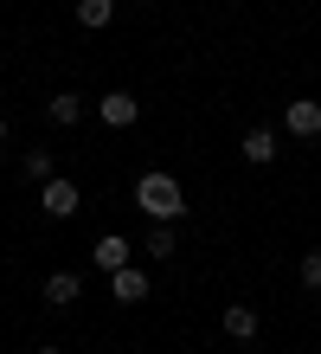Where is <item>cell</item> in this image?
<instances>
[{
  "mask_svg": "<svg viewBox=\"0 0 321 354\" xmlns=\"http://www.w3.org/2000/svg\"><path fill=\"white\" fill-rule=\"evenodd\" d=\"M135 206L155 225H174V219H186V194H180V180L167 174V168H148L142 180H135Z\"/></svg>",
  "mask_w": 321,
  "mask_h": 354,
  "instance_id": "6da1fadb",
  "label": "cell"
},
{
  "mask_svg": "<svg viewBox=\"0 0 321 354\" xmlns=\"http://www.w3.org/2000/svg\"><path fill=\"white\" fill-rule=\"evenodd\" d=\"M39 213H46V219H71L77 213V180H64V174L39 180Z\"/></svg>",
  "mask_w": 321,
  "mask_h": 354,
  "instance_id": "7a4b0ae2",
  "label": "cell"
},
{
  "mask_svg": "<svg viewBox=\"0 0 321 354\" xmlns=\"http://www.w3.org/2000/svg\"><path fill=\"white\" fill-rule=\"evenodd\" d=\"M283 136H295V142H315V136H321V103H315V97L283 103Z\"/></svg>",
  "mask_w": 321,
  "mask_h": 354,
  "instance_id": "3957f363",
  "label": "cell"
},
{
  "mask_svg": "<svg viewBox=\"0 0 321 354\" xmlns=\"http://www.w3.org/2000/svg\"><path fill=\"white\" fill-rule=\"evenodd\" d=\"M219 328H225V335H231V342H238V348H251L257 335H264V316H257V309H251V303H231V309H225V316H219Z\"/></svg>",
  "mask_w": 321,
  "mask_h": 354,
  "instance_id": "277c9868",
  "label": "cell"
},
{
  "mask_svg": "<svg viewBox=\"0 0 321 354\" xmlns=\"http://www.w3.org/2000/svg\"><path fill=\"white\" fill-rule=\"evenodd\" d=\"M97 116L110 122V129H135V116H142V103L128 97V91H103V97H97Z\"/></svg>",
  "mask_w": 321,
  "mask_h": 354,
  "instance_id": "5b68a950",
  "label": "cell"
},
{
  "mask_svg": "<svg viewBox=\"0 0 321 354\" xmlns=\"http://www.w3.org/2000/svg\"><path fill=\"white\" fill-rule=\"evenodd\" d=\"M238 155L251 161V168H270V161H276V129H270V122H257V129H244Z\"/></svg>",
  "mask_w": 321,
  "mask_h": 354,
  "instance_id": "8992f818",
  "label": "cell"
},
{
  "mask_svg": "<svg viewBox=\"0 0 321 354\" xmlns=\"http://www.w3.org/2000/svg\"><path fill=\"white\" fill-rule=\"evenodd\" d=\"M148 290H155V283H148V270H135V264H122L116 270V277H110V297L128 309V303H148Z\"/></svg>",
  "mask_w": 321,
  "mask_h": 354,
  "instance_id": "52a82bcc",
  "label": "cell"
},
{
  "mask_svg": "<svg viewBox=\"0 0 321 354\" xmlns=\"http://www.w3.org/2000/svg\"><path fill=\"white\" fill-rule=\"evenodd\" d=\"M90 264L103 270V277H116V270L128 264V239H122V232H103V239H97V252H90Z\"/></svg>",
  "mask_w": 321,
  "mask_h": 354,
  "instance_id": "ba28073f",
  "label": "cell"
},
{
  "mask_svg": "<svg viewBox=\"0 0 321 354\" xmlns=\"http://www.w3.org/2000/svg\"><path fill=\"white\" fill-rule=\"evenodd\" d=\"M77 297H84L77 270H52V277H46V303H52V309H71Z\"/></svg>",
  "mask_w": 321,
  "mask_h": 354,
  "instance_id": "9c48e42d",
  "label": "cell"
},
{
  "mask_svg": "<svg viewBox=\"0 0 321 354\" xmlns=\"http://www.w3.org/2000/svg\"><path fill=\"white\" fill-rule=\"evenodd\" d=\"M46 116L58 122V129H77V116H84V97H77V91H58V97H46Z\"/></svg>",
  "mask_w": 321,
  "mask_h": 354,
  "instance_id": "30bf717a",
  "label": "cell"
},
{
  "mask_svg": "<svg viewBox=\"0 0 321 354\" xmlns=\"http://www.w3.org/2000/svg\"><path fill=\"white\" fill-rule=\"evenodd\" d=\"M116 19V0H77V26L84 32H103Z\"/></svg>",
  "mask_w": 321,
  "mask_h": 354,
  "instance_id": "8fae6325",
  "label": "cell"
},
{
  "mask_svg": "<svg viewBox=\"0 0 321 354\" xmlns=\"http://www.w3.org/2000/svg\"><path fill=\"white\" fill-rule=\"evenodd\" d=\"M142 252H148V258H174V252H180V239H174V225H148V239H142Z\"/></svg>",
  "mask_w": 321,
  "mask_h": 354,
  "instance_id": "7c38bea8",
  "label": "cell"
},
{
  "mask_svg": "<svg viewBox=\"0 0 321 354\" xmlns=\"http://www.w3.org/2000/svg\"><path fill=\"white\" fill-rule=\"evenodd\" d=\"M52 149H26V180H52Z\"/></svg>",
  "mask_w": 321,
  "mask_h": 354,
  "instance_id": "4fadbf2b",
  "label": "cell"
},
{
  "mask_svg": "<svg viewBox=\"0 0 321 354\" xmlns=\"http://www.w3.org/2000/svg\"><path fill=\"white\" fill-rule=\"evenodd\" d=\"M302 290H321V252H302Z\"/></svg>",
  "mask_w": 321,
  "mask_h": 354,
  "instance_id": "5bb4252c",
  "label": "cell"
},
{
  "mask_svg": "<svg viewBox=\"0 0 321 354\" xmlns=\"http://www.w3.org/2000/svg\"><path fill=\"white\" fill-rule=\"evenodd\" d=\"M0 142H7V116H0Z\"/></svg>",
  "mask_w": 321,
  "mask_h": 354,
  "instance_id": "9a60e30c",
  "label": "cell"
},
{
  "mask_svg": "<svg viewBox=\"0 0 321 354\" xmlns=\"http://www.w3.org/2000/svg\"><path fill=\"white\" fill-rule=\"evenodd\" d=\"M39 354H58V348H39Z\"/></svg>",
  "mask_w": 321,
  "mask_h": 354,
  "instance_id": "2e32d148",
  "label": "cell"
}]
</instances>
